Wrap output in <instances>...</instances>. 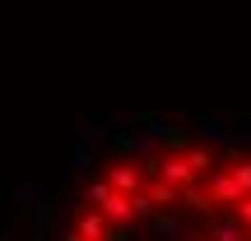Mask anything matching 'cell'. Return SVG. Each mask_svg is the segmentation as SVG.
I'll use <instances>...</instances> for the list:
<instances>
[{"instance_id":"obj_1","label":"cell","mask_w":251,"mask_h":241,"mask_svg":"<svg viewBox=\"0 0 251 241\" xmlns=\"http://www.w3.org/2000/svg\"><path fill=\"white\" fill-rule=\"evenodd\" d=\"M153 144L163 149V158H186V153L196 149V134H191L186 125H172V121H163L158 130H153Z\"/></svg>"},{"instance_id":"obj_10","label":"cell","mask_w":251,"mask_h":241,"mask_svg":"<svg viewBox=\"0 0 251 241\" xmlns=\"http://www.w3.org/2000/svg\"><path fill=\"white\" fill-rule=\"evenodd\" d=\"M117 195L112 190V181L107 176H93V181H84V204H93V209H107V199Z\"/></svg>"},{"instance_id":"obj_2","label":"cell","mask_w":251,"mask_h":241,"mask_svg":"<svg viewBox=\"0 0 251 241\" xmlns=\"http://www.w3.org/2000/svg\"><path fill=\"white\" fill-rule=\"evenodd\" d=\"M205 237H214V241H247V223H242L237 209H219V214L205 223Z\"/></svg>"},{"instance_id":"obj_15","label":"cell","mask_w":251,"mask_h":241,"mask_svg":"<svg viewBox=\"0 0 251 241\" xmlns=\"http://www.w3.org/2000/svg\"><path fill=\"white\" fill-rule=\"evenodd\" d=\"M219 158H224L228 167H237V162H247V158H242V139H228V144H224V153H219Z\"/></svg>"},{"instance_id":"obj_12","label":"cell","mask_w":251,"mask_h":241,"mask_svg":"<svg viewBox=\"0 0 251 241\" xmlns=\"http://www.w3.org/2000/svg\"><path fill=\"white\" fill-rule=\"evenodd\" d=\"M149 227H153V237H177V232H181V218H177V214L168 209V214H158V218H153Z\"/></svg>"},{"instance_id":"obj_5","label":"cell","mask_w":251,"mask_h":241,"mask_svg":"<svg viewBox=\"0 0 251 241\" xmlns=\"http://www.w3.org/2000/svg\"><path fill=\"white\" fill-rule=\"evenodd\" d=\"M181 209H186V214H196V218H205V223L219 214V204H214V195H209V186H205V181L181 190Z\"/></svg>"},{"instance_id":"obj_3","label":"cell","mask_w":251,"mask_h":241,"mask_svg":"<svg viewBox=\"0 0 251 241\" xmlns=\"http://www.w3.org/2000/svg\"><path fill=\"white\" fill-rule=\"evenodd\" d=\"M205 186H209V195H214V204H219V209H237V204L247 199V195H242V186L233 181V172H228V167H219L214 176L205 181Z\"/></svg>"},{"instance_id":"obj_11","label":"cell","mask_w":251,"mask_h":241,"mask_svg":"<svg viewBox=\"0 0 251 241\" xmlns=\"http://www.w3.org/2000/svg\"><path fill=\"white\" fill-rule=\"evenodd\" d=\"M144 190H149V199L158 204V214H168L172 204H181V190H177V186H168V181H149Z\"/></svg>"},{"instance_id":"obj_6","label":"cell","mask_w":251,"mask_h":241,"mask_svg":"<svg viewBox=\"0 0 251 241\" xmlns=\"http://www.w3.org/2000/svg\"><path fill=\"white\" fill-rule=\"evenodd\" d=\"M158 181H168V186H177V190H186V186H200L196 167H191L186 158H163V172H158Z\"/></svg>"},{"instance_id":"obj_17","label":"cell","mask_w":251,"mask_h":241,"mask_svg":"<svg viewBox=\"0 0 251 241\" xmlns=\"http://www.w3.org/2000/svg\"><path fill=\"white\" fill-rule=\"evenodd\" d=\"M200 130H205V139H224V144H228V130H224L214 116H200Z\"/></svg>"},{"instance_id":"obj_9","label":"cell","mask_w":251,"mask_h":241,"mask_svg":"<svg viewBox=\"0 0 251 241\" xmlns=\"http://www.w3.org/2000/svg\"><path fill=\"white\" fill-rule=\"evenodd\" d=\"M112 153H117V162H135L140 134H135V130H112Z\"/></svg>"},{"instance_id":"obj_16","label":"cell","mask_w":251,"mask_h":241,"mask_svg":"<svg viewBox=\"0 0 251 241\" xmlns=\"http://www.w3.org/2000/svg\"><path fill=\"white\" fill-rule=\"evenodd\" d=\"M135 125H140V130H158V125H163V116H158V111H149V107H144V111H135Z\"/></svg>"},{"instance_id":"obj_7","label":"cell","mask_w":251,"mask_h":241,"mask_svg":"<svg viewBox=\"0 0 251 241\" xmlns=\"http://www.w3.org/2000/svg\"><path fill=\"white\" fill-rule=\"evenodd\" d=\"M75 232L89 237V241H107L112 223H107V214H98V209H84V214H75Z\"/></svg>"},{"instance_id":"obj_14","label":"cell","mask_w":251,"mask_h":241,"mask_svg":"<svg viewBox=\"0 0 251 241\" xmlns=\"http://www.w3.org/2000/svg\"><path fill=\"white\" fill-rule=\"evenodd\" d=\"M75 172H79V176H89V172H93V153H89V144H75Z\"/></svg>"},{"instance_id":"obj_13","label":"cell","mask_w":251,"mask_h":241,"mask_svg":"<svg viewBox=\"0 0 251 241\" xmlns=\"http://www.w3.org/2000/svg\"><path fill=\"white\" fill-rule=\"evenodd\" d=\"M228 172H233V181L242 186V195L251 199V158H247V162H237V167H228Z\"/></svg>"},{"instance_id":"obj_8","label":"cell","mask_w":251,"mask_h":241,"mask_svg":"<svg viewBox=\"0 0 251 241\" xmlns=\"http://www.w3.org/2000/svg\"><path fill=\"white\" fill-rule=\"evenodd\" d=\"M186 162L196 167V176H200V181H209V176L219 172V162H224V158H219L214 149H205V144H196V149L186 153Z\"/></svg>"},{"instance_id":"obj_4","label":"cell","mask_w":251,"mask_h":241,"mask_svg":"<svg viewBox=\"0 0 251 241\" xmlns=\"http://www.w3.org/2000/svg\"><path fill=\"white\" fill-rule=\"evenodd\" d=\"M102 176H107L112 190H121V195H140V190H144V172H140V162H112Z\"/></svg>"},{"instance_id":"obj_18","label":"cell","mask_w":251,"mask_h":241,"mask_svg":"<svg viewBox=\"0 0 251 241\" xmlns=\"http://www.w3.org/2000/svg\"><path fill=\"white\" fill-rule=\"evenodd\" d=\"M237 214H242V223H247V232H251V199H242V204H237Z\"/></svg>"}]
</instances>
